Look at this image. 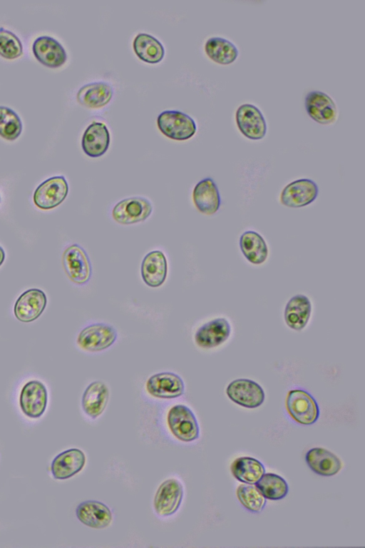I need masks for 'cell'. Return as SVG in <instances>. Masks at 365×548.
Returning <instances> with one entry per match:
<instances>
[{"label": "cell", "mask_w": 365, "mask_h": 548, "mask_svg": "<svg viewBox=\"0 0 365 548\" xmlns=\"http://www.w3.org/2000/svg\"><path fill=\"white\" fill-rule=\"evenodd\" d=\"M185 383L180 375L172 372H161L151 375L147 380L148 393L159 399H173L185 392Z\"/></svg>", "instance_id": "13"}, {"label": "cell", "mask_w": 365, "mask_h": 548, "mask_svg": "<svg viewBox=\"0 0 365 548\" xmlns=\"http://www.w3.org/2000/svg\"><path fill=\"white\" fill-rule=\"evenodd\" d=\"M311 313L312 303L309 298L298 294L288 300L284 310V319L289 328L300 331L307 325Z\"/></svg>", "instance_id": "24"}, {"label": "cell", "mask_w": 365, "mask_h": 548, "mask_svg": "<svg viewBox=\"0 0 365 548\" xmlns=\"http://www.w3.org/2000/svg\"><path fill=\"white\" fill-rule=\"evenodd\" d=\"M23 54L20 39L12 31L0 27V56L6 59H15Z\"/></svg>", "instance_id": "34"}, {"label": "cell", "mask_w": 365, "mask_h": 548, "mask_svg": "<svg viewBox=\"0 0 365 548\" xmlns=\"http://www.w3.org/2000/svg\"><path fill=\"white\" fill-rule=\"evenodd\" d=\"M153 211L150 202L143 197L125 198L115 205L113 218L118 223L130 225L147 219Z\"/></svg>", "instance_id": "10"}, {"label": "cell", "mask_w": 365, "mask_h": 548, "mask_svg": "<svg viewBox=\"0 0 365 548\" xmlns=\"http://www.w3.org/2000/svg\"><path fill=\"white\" fill-rule=\"evenodd\" d=\"M240 247L245 258L252 264H262L268 257L267 243L257 232L253 230L244 232L240 238Z\"/></svg>", "instance_id": "27"}, {"label": "cell", "mask_w": 365, "mask_h": 548, "mask_svg": "<svg viewBox=\"0 0 365 548\" xmlns=\"http://www.w3.org/2000/svg\"><path fill=\"white\" fill-rule=\"evenodd\" d=\"M192 200L200 213L207 215L216 213L220 207L221 198L215 181L211 178L199 181L193 189Z\"/></svg>", "instance_id": "20"}, {"label": "cell", "mask_w": 365, "mask_h": 548, "mask_svg": "<svg viewBox=\"0 0 365 548\" xmlns=\"http://www.w3.org/2000/svg\"><path fill=\"white\" fill-rule=\"evenodd\" d=\"M32 51L38 62L49 68L60 67L67 60V54L63 46L48 36L37 37L33 43Z\"/></svg>", "instance_id": "17"}, {"label": "cell", "mask_w": 365, "mask_h": 548, "mask_svg": "<svg viewBox=\"0 0 365 548\" xmlns=\"http://www.w3.org/2000/svg\"><path fill=\"white\" fill-rule=\"evenodd\" d=\"M118 338L116 330L103 323L91 324L78 335L76 342L80 348L88 352H100L108 349Z\"/></svg>", "instance_id": "4"}, {"label": "cell", "mask_w": 365, "mask_h": 548, "mask_svg": "<svg viewBox=\"0 0 365 548\" xmlns=\"http://www.w3.org/2000/svg\"><path fill=\"white\" fill-rule=\"evenodd\" d=\"M78 519L87 527L103 529L108 527L112 522L113 514L109 507L96 500H86L81 502L76 509Z\"/></svg>", "instance_id": "19"}, {"label": "cell", "mask_w": 365, "mask_h": 548, "mask_svg": "<svg viewBox=\"0 0 365 548\" xmlns=\"http://www.w3.org/2000/svg\"><path fill=\"white\" fill-rule=\"evenodd\" d=\"M231 325L225 318H216L200 325L195 333V344L211 349L223 344L231 335Z\"/></svg>", "instance_id": "12"}, {"label": "cell", "mask_w": 365, "mask_h": 548, "mask_svg": "<svg viewBox=\"0 0 365 548\" xmlns=\"http://www.w3.org/2000/svg\"><path fill=\"white\" fill-rule=\"evenodd\" d=\"M157 124L163 134L176 141H185L192 137L197 126L189 115L175 110L161 112L157 118Z\"/></svg>", "instance_id": "2"}, {"label": "cell", "mask_w": 365, "mask_h": 548, "mask_svg": "<svg viewBox=\"0 0 365 548\" xmlns=\"http://www.w3.org/2000/svg\"><path fill=\"white\" fill-rule=\"evenodd\" d=\"M22 122L11 108L0 106V136L8 141L16 140L21 133Z\"/></svg>", "instance_id": "33"}, {"label": "cell", "mask_w": 365, "mask_h": 548, "mask_svg": "<svg viewBox=\"0 0 365 548\" xmlns=\"http://www.w3.org/2000/svg\"><path fill=\"white\" fill-rule=\"evenodd\" d=\"M256 486L262 495L270 500H279L288 493L287 482L282 477L274 473H264Z\"/></svg>", "instance_id": "31"}, {"label": "cell", "mask_w": 365, "mask_h": 548, "mask_svg": "<svg viewBox=\"0 0 365 548\" xmlns=\"http://www.w3.org/2000/svg\"><path fill=\"white\" fill-rule=\"evenodd\" d=\"M240 502L247 510L259 513L263 510L267 500L254 484H242L237 489Z\"/></svg>", "instance_id": "32"}, {"label": "cell", "mask_w": 365, "mask_h": 548, "mask_svg": "<svg viewBox=\"0 0 365 548\" xmlns=\"http://www.w3.org/2000/svg\"><path fill=\"white\" fill-rule=\"evenodd\" d=\"M133 46L138 57L148 64H158L165 56L163 44L148 34H138L133 40Z\"/></svg>", "instance_id": "28"}, {"label": "cell", "mask_w": 365, "mask_h": 548, "mask_svg": "<svg viewBox=\"0 0 365 548\" xmlns=\"http://www.w3.org/2000/svg\"><path fill=\"white\" fill-rule=\"evenodd\" d=\"M140 271L143 280L148 286L158 288L162 285L168 274L165 254L160 250L148 253L142 261Z\"/></svg>", "instance_id": "23"}, {"label": "cell", "mask_w": 365, "mask_h": 548, "mask_svg": "<svg viewBox=\"0 0 365 548\" xmlns=\"http://www.w3.org/2000/svg\"><path fill=\"white\" fill-rule=\"evenodd\" d=\"M304 105L308 115L319 123L330 124L337 118L336 106L334 100L324 92H308L305 96Z\"/></svg>", "instance_id": "16"}, {"label": "cell", "mask_w": 365, "mask_h": 548, "mask_svg": "<svg viewBox=\"0 0 365 548\" xmlns=\"http://www.w3.org/2000/svg\"><path fill=\"white\" fill-rule=\"evenodd\" d=\"M167 423L173 435L182 442H193L199 438L197 420L191 409L185 405L173 406L168 412Z\"/></svg>", "instance_id": "1"}, {"label": "cell", "mask_w": 365, "mask_h": 548, "mask_svg": "<svg viewBox=\"0 0 365 548\" xmlns=\"http://www.w3.org/2000/svg\"><path fill=\"white\" fill-rule=\"evenodd\" d=\"M86 455L78 448H71L63 451L52 460L51 472L54 479L67 480L79 472L86 465Z\"/></svg>", "instance_id": "18"}, {"label": "cell", "mask_w": 365, "mask_h": 548, "mask_svg": "<svg viewBox=\"0 0 365 548\" xmlns=\"http://www.w3.org/2000/svg\"><path fill=\"white\" fill-rule=\"evenodd\" d=\"M226 394L236 404L247 408L259 407L264 401V392L256 382L245 378L237 379L227 385Z\"/></svg>", "instance_id": "11"}, {"label": "cell", "mask_w": 365, "mask_h": 548, "mask_svg": "<svg viewBox=\"0 0 365 548\" xmlns=\"http://www.w3.org/2000/svg\"><path fill=\"white\" fill-rule=\"evenodd\" d=\"M110 141V133L107 126L101 122H93L83 133L81 146L87 156L97 158L107 151Z\"/></svg>", "instance_id": "22"}, {"label": "cell", "mask_w": 365, "mask_h": 548, "mask_svg": "<svg viewBox=\"0 0 365 548\" xmlns=\"http://www.w3.org/2000/svg\"><path fill=\"white\" fill-rule=\"evenodd\" d=\"M286 408L290 417L302 425H312L319 417L317 401L309 392L302 389H294L288 392Z\"/></svg>", "instance_id": "3"}, {"label": "cell", "mask_w": 365, "mask_h": 548, "mask_svg": "<svg viewBox=\"0 0 365 548\" xmlns=\"http://www.w3.org/2000/svg\"><path fill=\"white\" fill-rule=\"evenodd\" d=\"M0 202H1V196H0Z\"/></svg>", "instance_id": "36"}, {"label": "cell", "mask_w": 365, "mask_h": 548, "mask_svg": "<svg viewBox=\"0 0 365 548\" xmlns=\"http://www.w3.org/2000/svg\"><path fill=\"white\" fill-rule=\"evenodd\" d=\"M109 400V389L106 383L96 380L91 382L85 389L81 406L85 414L95 420L106 409Z\"/></svg>", "instance_id": "21"}, {"label": "cell", "mask_w": 365, "mask_h": 548, "mask_svg": "<svg viewBox=\"0 0 365 548\" xmlns=\"http://www.w3.org/2000/svg\"><path fill=\"white\" fill-rule=\"evenodd\" d=\"M305 458L309 468L319 475L333 476L341 468V462L339 457L322 447L309 450Z\"/></svg>", "instance_id": "26"}, {"label": "cell", "mask_w": 365, "mask_h": 548, "mask_svg": "<svg viewBox=\"0 0 365 548\" xmlns=\"http://www.w3.org/2000/svg\"><path fill=\"white\" fill-rule=\"evenodd\" d=\"M235 119L237 128L246 138L259 140L266 135V120L256 106L251 103L240 105L236 111Z\"/></svg>", "instance_id": "9"}, {"label": "cell", "mask_w": 365, "mask_h": 548, "mask_svg": "<svg viewBox=\"0 0 365 548\" xmlns=\"http://www.w3.org/2000/svg\"><path fill=\"white\" fill-rule=\"evenodd\" d=\"M184 495L183 485L176 478L163 482L158 488L153 501L155 513L160 517H168L179 509Z\"/></svg>", "instance_id": "6"}, {"label": "cell", "mask_w": 365, "mask_h": 548, "mask_svg": "<svg viewBox=\"0 0 365 548\" xmlns=\"http://www.w3.org/2000/svg\"><path fill=\"white\" fill-rule=\"evenodd\" d=\"M207 56L215 63L228 65L237 58L239 51L235 44L222 37L209 38L205 44Z\"/></svg>", "instance_id": "29"}, {"label": "cell", "mask_w": 365, "mask_h": 548, "mask_svg": "<svg viewBox=\"0 0 365 548\" xmlns=\"http://www.w3.org/2000/svg\"><path fill=\"white\" fill-rule=\"evenodd\" d=\"M48 391L44 384L36 380L28 381L22 387L19 405L23 413L29 418L38 419L46 411Z\"/></svg>", "instance_id": "8"}, {"label": "cell", "mask_w": 365, "mask_h": 548, "mask_svg": "<svg viewBox=\"0 0 365 548\" xmlns=\"http://www.w3.org/2000/svg\"><path fill=\"white\" fill-rule=\"evenodd\" d=\"M317 183L308 178L294 181L287 184L280 195L281 203L289 208H302L312 203L317 197Z\"/></svg>", "instance_id": "14"}, {"label": "cell", "mask_w": 365, "mask_h": 548, "mask_svg": "<svg viewBox=\"0 0 365 548\" xmlns=\"http://www.w3.org/2000/svg\"><path fill=\"white\" fill-rule=\"evenodd\" d=\"M46 305V293L41 289L31 288L21 293L16 300L14 314L21 322H33L40 317Z\"/></svg>", "instance_id": "15"}, {"label": "cell", "mask_w": 365, "mask_h": 548, "mask_svg": "<svg viewBox=\"0 0 365 548\" xmlns=\"http://www.w3.org/2000/svg\"><path fill=\"white\" fill-rule=\"evenodd\" d=\"M62 264L68 278L74 283L86 284L92 275V266L86 250L78 244L67 247L62 255Z\"/></svg>", "instance_id": "5"}, {"label": "cell", "mask_w": 365, "mask_h": 548, "mask_svg": "<svg viewBox=\"0 0 365 548\" xmlns=\"http://www.w3.org/2000/svg\"><path fill=\"white\" fill-rule=\"evenodd\" d=\"M233 476L240 482L256 484L265 473L264 465L250 457L237 458L231 465Z\"/></svg>", "instance_id": "30"}, {"label": "cell", "mask_w": 365, "mask_h": 548, "mask_svg": "<svg viewBox=\"0 0 365 548\" xmlns=\"http://www.w3.org/2000/svg\"><path fill=\"white\" fill-rule=\"evenodd\" d=\"M113 96V88L108 83L97 81L83 86L77 92L78 102L90 108H99L107 105Z\"/></svg>", "instance_id": "25"}, {"label": "cell", "mask_w": 365, "mask_h": 548, "mask_svg": "<svg viewBox=\"0 0 365 548\" xmlns=\"http://www.w3.org/2000/svg\"><path fill=\"white\" fill-rule=\"evenodd\" d=\"M68 185L63 176L51 177L35 190L33 201L42 210H50L59 206L66 198Z\"/></svg>", "instance_id": "7"}, {"label": "cell", "mask_w": 365, "mask_h": 548, "mask_svg": "<svg viewBox=\"0 0 365 548\" xmlns=\"http://www.w3.org/2000/svg\"><path fill=\"white\" fill-rule=\"evenodd\" d=\"M5 252L4 249L0 246V266L3 264L5 260Z\"/></svg>", "instance_id": "35"}]
</instances>
